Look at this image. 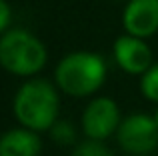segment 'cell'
<instances>
[{
	"mask_svg": "<svg viewBox=\"0 0 158 156\" xmlns=\"http://www.w3.org/2000/svg\"><path fill=\"white\" fill-rule=\"evenodd\" d=\"M60 96L58 86L44 78H28L12 98V114L20 126L34 132H48L58 120Z\"/></svg>",
	"mask_w": 158,
	"mask_h": 156,
	"instance_id": "cell-1",
	"label": "cell"
},
{
	"mask_svg": "<svg viewBox=\"0 0 158 156\" xmlns=\"http://www.w3.org/2000/svg\"><path fill=\"white\" fill-rule=\"evenodd\" d=\"M108 76L106 60L90 50H76L62 56L54 68L58 90L70 98H88L102 88Z\"/></svg>",
	"mask_w": 158,
	"mask_h": 156,
	"instance_id": "cell-2",
	"label": "cell"
},
{
	"mask_svg": "<svg viewBox=\"0 0 158 156\" xmlns=\"http://www.w3.org/2000/svg\"><path fill=\"white\" fill-rule=\"evenodd\" d=\"M48 60L44 42L26 28H10L0 36V66L14 76H36Z\"/></svg>",
	"mask_w": 158,
	"mask_h": 156,
	"instance_id": "cell-3",
	"label": "cell"
},
{
	"mask_svg": "<svg viewBox=\"0 0 158 156\" xmlns=\"http://www.w3.org/2000/svg\"><path fill=\"white\" fill-rule=\"evenodd\" d=\"M116 140L124 152L132 156L150 154L158 146V124L154 116L136 112L122 118L116 130Z\"/></svg>",
	"mask_w": 158,
	"mask_h": 156,
	"instance_id": "cell-4",
	"label": "cell"
},
{
	"mask_svg": "<svg viewBox=\"0 0 158 156\" xmlns=\"http://www.w3.org/2000/svg\"><path fill=\"white\" fill-rule=\"evenodd\" d=\"M120 122V108L110 96H94L86 104L80 118V126L86 138L90 140H106L116 134Z\"/></svg>",
	"mask_w": 158,
	"mask_h": 156,
	"instance_id": "cell-5",
	"label": "cell"
},
{
	"mask_svg": "<svg viewBox=\"0 0 158 156\" xmlns=\"http://www.w3.org/2000/svg\"><path fill=\"white\" fill-rule=\"evenodd\" d=\"M112 54H114L116 66L132 76H142L154 64L152 50L146 44V40L138 38V36H130L126 32L114 40Z\"/></svg>",
	"mask_w": 158,
	"mask_h": 156,
	"instance_id": "cell-6",
	"label": "cell"
},
{
	"mask_svg": "<svg viewBox=\"0 0 158 156\" xmlns=\"http://www.w3.org/2000/svg\"><path fill=\"white\" fill-rule=\"evenodd\" d=\"M126 34L148 40L158 32V0H128L122 10Z\"/></svg>",
	"mask_w": 158,
	"mask_h": 156,
	"instance_id": "cell-7",
	"label": "cell"
},
{
	"mask_svg": "<svg viewBox=\"0 0 158 156\" xmlns=\"http://www.w3.org/2000/svg\"><path fill=\"white\" fill-rule=\"evenodd\" d=\"M42 142L38 132L24 126L6 130L0 134V156H38Z\"/></svg>",
	"mask_w": 158,
	"mask_h": 156,
	"instance_id": "cell-8",
	"label": "cell"
},
{
	"mask_svg": "<svg viewBox=\"0 0 158 156\" xmlns=\"http://www.w3.org/2000/svg\"><path fill=\"white\" fill-rule=\"evenodd\" d=\"M52 142L58 146H76L78 144V130L76 126L72 124L70 120H60L58 118L56 122L52 124V128L48 130Z\"/></svg>",
	"mask_w": 158,
	"mask_h": 156,
	"instance_id": "cell-9",
	"label": "cell"
},
{
	"mask_svg": "<svg viewBox=\"0 0 158 156\" xmlns=\"http://www.w3.org/2000/svg\"><path fill=\"white\" fill-rule=\"evenodd\" d=\"M140 94L146 100L158 104V62H154L142 76H140Z\"/></svg>",
	"mask_w": 158,
	"mask_h": 156,
	"instance_id": "cell-10",
	"label": "cell"
},
{
	"mask_svg": "<svg viewBox=\"0 0 158 156\" xmlns=\"http://www.w3.org/2000/svg\"><path fill=\"white\" fill-rule=\"evenodd\" d=\"M70 156H114V154L110 152V148H108L104 142L86 138L84 142H78V144L74 146V150H72Z\"/></svg>",
	"mask_w": 158,
	"mask_h": 156,
	"instance_id": "cell-11",
	"label": "cell"
},
{
	"mask_svg": "<svg viewBox=\"0 0 158 156\" xmlns=\"http://www.w3.org/2000/svg\"><path fill=\"white\" fill-rule=\"evenodd\" d=\"M10 22H12V8L6 0H0V36L6 30H10Z\"/></svg>",
	"mask_w": 158,
	"mask_h": 156,
	"instance_id": "cell-12",
	"label": "cell"
},
{
	"mask_svg": "<svg viewBox=\"0 0 158 156\" xmlns=\"http://www.w3.org/2000/svg\"><path fill=\"white\" fill-rule=\"evenodd\" d=\"M152 116H154V120H156V124H158V106H156V110H154V114H152Z\"/></svg>",
	"mask_w": 158,
	"mask_h": 156,
	"instance_id": "cell-13",
	"label": "cell"
}]
</instances>
